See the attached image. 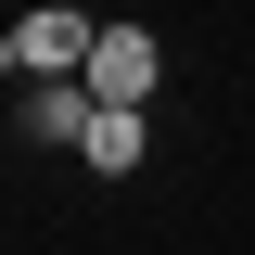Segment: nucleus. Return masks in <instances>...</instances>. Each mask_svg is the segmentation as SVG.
I'll list each match as a JSON object with an SVG mask.
<instances>
[{
    "instance_id": "nucleus-3",
    "label": "nucleus",
    "mask_w": 255,
    "mask_h": 255,
    "mask_svg": "<svg viewBox=\"0 0 255 255\" xmlns=\"http://www.w3.org/2000/svg\"><path fill=\"white\" fill-rule=\"evenodd\" d=\"M90 115H102L90 77H38L26 90V140H90Z\"/></svg>"
},
{
    "instance_id": "nucleus-2",
    "label": "nucleus",
    "mask_w": 255,
    "mask_h": 255,
    "mask_svg": "<svg viewBox=\"0 0 255 255\" xmlns=\"http://www.w3.org/2000/svg\"><path fill=\"white\" fill-rule=\"evenodd\" d=\"M153 26H102L90 38V102H102V115H140V102H153Z\"/></svg>"
},
{
    "instance_id": "nucleus-4",
    "label": "nucleus",
    "mask_w": 255,
    "mask_h": 255,
    "mask_svg": "<svg viewBox=\"0 0 255 255\" xmlns=\"http://www.w3.org/2000/svg\"><path fill=\"white\" fill-rule=\"evenodd\" d=\"M77 153H90L102 179H128V166L153 153V128H140V115H90V140H77Z\"/></svg>"
},
{
    "instance_id": "nucleus-1",
    "label": "nucleus",
    "mask_w": 255,
    "mask_h": 255,
    "mask_svg": "<svg viewBox=\"0 0 255 255\" xmlns=\"http://www.w3.org/2000/svg\"><path fill=\"white\" fill-rule=\"evenodd\" d=\"M90 13H64V0H51V13H26V26H13V38H0V64H13V90H38V77H90Z\"/></svg>"
}]
</instances>
